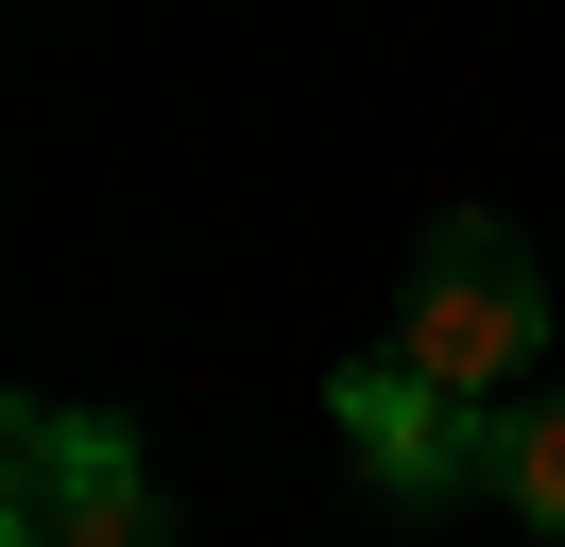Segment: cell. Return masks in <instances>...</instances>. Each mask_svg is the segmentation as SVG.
<instances>
[{"label":"cell","instance_id":"obj_2","mask_svg":"<svg viewBox=\"0 0 565 547\" xmlns=\"http://www.w3.org/2000/svg\"><path fill=\"white\" fill-rule=\"evenodd\" d=\"M0 547H172L138 444L104 410H18V496H0Z\"/></svg>","mask_w":565,"mask_h":547},{"label":"cell","instance_id":"obj_1","mask_svg":"<svg viewBox=\"0 0 565 547\" xmlns=\"http://www.w3.org/2000/svg\"><path fill=\"white\" fill-rule=\"evenodd\" d=\"M531 342H548V291H531V257H514V223H428V257H412V308H394V360L412 376H446V394H514L531 376Z\"/></svg>","mask_w":565,"mask_h":547},{"label":"cell","instance_id":"obj_3","mask_svg":"<svg viewBox=\"0 0 565 547\" xmlns=\"http://www.w3.org/2000/svg\"><path fill=\"white\" fill-rule=\"evenodd\" d=\"M326 410H343V444H360V479H377V496H462V479H497V410L480 394H446V376H412L377 342V360H343L326 376Z\"/></svg>","mask_w":565,"mask_h":547},{"label":"cell","instance_id":"obj_4","mask_svg":"<svg viewBox=\"0 0 565 547\" xmlns=\"http://www.w3.org/2000/svg\"><path fill=\"white\" fill-rule=\"evenodd\" d=\"M497 496H514V513H531V530H548V547H565V394H531V410H514V428H497Z\"/></svg>","mask_w":565,"mask_h":547}]
</instances>
